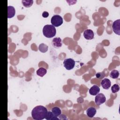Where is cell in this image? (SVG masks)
I'll return each instance as SVG.
<instances>
[{
  "label": "cell",
  "mask_w": 120,
  "mask_h": 120,
  "mask_svg": "<svg viewBox=\"0 0 120 120\" xmlns=\"http://www.w3.org/2000/svg\"><path fill=\"white\" fill-rule=\"evenodd\" d=\"M43 33L46 38H52L55 36L56 30L55 27L52 25L46 24L43 27Z\"/></svg>",
  "instance_id": "2"
},
{
  "label": "cell",
  "mask_w": 120,
  "mask_h": 120,
  "mask_svg": "<svg viewBox=\"0 0 120 120\" xmlns=\"http://www.w3.org/2000/svg\"><path fill=\"white\" fill-rule=\"evenodd\" d=\"M49 16V13L46 11H44L42 13V16L44 18H46Z\"/></svg>",
  "instance_id": "21"
},
{
  "label": "cell",
  "mask_w": 120,
  "mask_h": 120,
  "mask_svg": "<svg viewBox=\"0 0 120 120\" xmlns=\"http://www.w3.org/2000/svg\"><path fill=\"white\" fill-rule=\"evenodd\" d=\"M112 29L113 32L118 35H120V20L118 19L115 20L112 23Z\"/></svg>",
  "instance_id": "6"
},
{
  "label": "cell",
  "mask_w": 120,
  "mask_h": 120,
  "mask_svg": "<svg viewBox=\"0 0 120 120\" xmlns=\"http://www.w3.org/2000/svg\"><path fill=\"white\" fill-rule=\"evenodd\" d=\"M101 85L103 89L108 90L111 85V82L109 79L105 78L101 81Z\"/></svg>",
  "instance_id": "9"
},
{
  "label": "cell",
  "mask_w": 120,
  "mask_h": 120,
  "mask_svg": "<svg viewBox=\"0 0 120 120\" xmlns=\"http://www.w3.org/2000/svg\"><path fill=\"white\" fill-rule=\"evenodd\" d=\"M38 49H39V50L41 52L45 53L48 51V47L46 45H45L44 43H41L39 45Z\"/></svg>",
  "instance_id": "16"
},
{
  "label": "cell",
  "mask_w": 120,
  "mask_h": 120,
  "mask_svg": "<svg viewBox=\"0 0 120 120\" xmlns=\"http://www.w3.org/2000/svg\"><path fill=\"white\" fill-rule=\"evenodd\" d=\"M112 92L113 93H115L118 92L120 90V86L118 84H114L111 87Z\"/></svg>",
  "instance_id": "19"
},
{
  "label": "cell",
  "mask_w": 120,
  "mask_h": 120,
  "mask_svg": "<svg viewBox=\"0 0 120 120\" xmlns=\"http://www.w3.org/2000/svg\"><path fill=\"white\" fill-rule=\"evenodd\" d=\"M119 76V72L117 70H113L110 73V76L112 79H116Z\"/></svg>",
  "instance_id": "18"
},
{
  "label": "cell",
  "mask_w": 120,
  "mask_h": 120,
  "mask_svg": "<svg viewBox=\"0 0 120 120\" xmlns=\"http://www.w3.org/2000/svg\"><path fill=\"white\" fill-rule=\"evenodd\" d=\"M52 112L56 117H58L61 113V111L60 109L57 106L53 107L52 109Z\"/></svg>",
  "instance_id": "15"
},
{
  "label": "cell",
  "mask_w": 120,
  "mask_h": 120,
  "mask_svg": "<svg viewBox=\"0 0 120 120\" xmlns=\"http://www.w3.org/2000/svg\"><path fill=\"white\" fill-rule=\"evenodd\" d=\"M46 107L42 105H38L35 107L31 111V116L34 120H41L45 118L47 112Z\"/></svg>",
  "instance_id": "1"
},
{
  "label": "cell",
  "mask_w": 120,
  "mask_h": 120,
  "mask_svg": "<svg viewBox=\"0 0 120 120\" xmlns=\"http://www.w3.org/2000/svg\"><path fill=\"white\" fill-rule=\"evenodd\" d=\"M15 14V8L11 6H8V18H11L13 17Z\"/></svg>",
  "instance_id": "12"
},
{
  "label": "cell",
  "mask_w": 120,
  "mask_h": 120,
  "mask_svg": "<svg viewBox=\"0 0 120 120\" xmlns=\"http://www.w3.org/2000/svg\"><path fill=\"white\" fill-rule=\"evenodd\" d=\"M83 36L84 38L87 40H91L94 38V33L90 29H87L84 30L83 32Z\"/></svg>",
  "instance_id": "7"
},
{
  "label": "cell",
  "mask_w": 120,
  "mask_h": 120,
  "mask_svg": "<svg viewBox=\"0 0 120 120\" xmlns=\"http://www.w3.org/2000/svg\"><path fill=\"white\" fill-rule=\"evenodd\" d=\"M106 101V98L103 93H98L96 95L95 102L98 105H100L104 103Z\"/></svg>",
  "instance_id": "5"
},
{
  "label": "cell",
  "mask_w": 120,
  "mask_h": 120,
  "mask_svg": "<svg viewBox=\"0 0 120 120\" xmlns=\"http://www.w3.org/2000/svg\"><path fill=\"white\" fill-rule=\"evenodd\" d=\"M51 22L52 23V25L54 27H58L60 26L63 23L62 17L59 15H54L51 18Z\"/></svg>",
  "instance_id": "3"
},
{
  "label": "cell",
  "mask_w": 120,
  "mask_h": 120,
  "mask_svg": "<svg viewBox=\"0 0 120 120\" xmlns=\"http://www.w3.org/2000/svg\"><path fill=\"white\" fill-rule=\"evenodd\" d=\"M75 61L71 58H67L64 60L63 66L67 70H70L72 69L75 65Z\"/></svg>",
  "instance_id": "4"
},
{
  "label": "cell",
  "mask_w": 120,
  "mask_h": 120,
  "mask_svg": "<svg viewBox=\"0 0 120 120\" xmlns=\"http://www.w3.org/2000/svg\"><path fill=\"white\" fill-rule=\"evenodd\" d=\"M52 45L55 48H60L62 46V40L60 38H55L52 40Z\"/></svg>",
  "instance_id": "8"
},
{
  "label": "cell",
  "mask_w": 120,
  "mask_h": 120,
  "mask_svg": "<svg viewBox=\"0 0 120 120\" xmlns=\"http://www.w3.org/2000/svg\"><path fill=\"white\" fill-rule=\"evenodd\" d=\"M47 73V70L44 68H40L37 70L36 73L40 77L44 76Z\"/></svg>",
  "instance_id": "14"
},
{
  "label": "cell",
  "mask_w": 120,
  "mask_h": 120,
  "mask_svg": "<svg viewBox=\"0 0 120 120\" xmlns=\"http://www.w3.org/2000/svg\"><path fill=\"white\" fill-rule=\"evenodd\" d=\"M45 119L47 120H59V119L58 117H56L54 115L52 112L48 111L47 112L46 115L45 117Z\"/></svg>",
  "instance_id": "13"
},
{
  "label": "cell",
  "mask_w": 120,
  "mask_h": 120,
  "mask_svg": "<svg viewBox=\"0 0 120 120\" xmlns=\"http://www.w3.org/2000/svg\"><path fill=\"white\" fill-rule=\"evenodd\" d=\"M22 5L26 8H29L31 7L33 3V0H22Z\"/></svg>",
  "instance_id": "17"
},
{
  "label": "cell",
  "mask_w": 120,
  "mask_h": 120,
  "mask_svg": "<svg viewBox=\"0 0 120 120\" xmlns=\"http://www.w3.org/2000/svg\"><path fill=\"white\" fill-rule=\"evenodd\" d=\"M96 76L98 79H103L105 76V73L104 72H98L96 74Z\"/></svg>",
  "instance_id": "20"
},
{
  "label": "cell",
  "mask_w": 120,
  "mask_h": 120,
  "mask_svg": "<svg viewBox=\"0 0 120 120\" xmlns=\"http://www.w3.org/2000/svg\"><path fill=\"white\" fill-rule=\"evenodd\" d=\"M97 112L96 109L94 107H90L86 110L87 115L90 118H93Z\"/></svg>",
  "instance_id": "11"
},
{
  "label": "cell",
  "mask_w": 120,
  "mask_h": 120,
  "mask_svg": "<svg viewBox=\"0 0 120 120\" xmlns=\"http://www.w3.org/2000/svg\"><path fill=\"white\" fill-rule=\"evenodd\" d=\"M58 117H62V118H61V120H64V119L67 120V119H68L66 117V115H64V114H61Z\"/></svg>",
  "instance_id": "22"
},
{
  "label": "cell",
  "mask_w": 120,
  "mask_h": 120,
  "mask_svg": "<svg viewBox=\"0 0 120 120\" xmlns=\"http://www.w3.org/2000/svg\"><path fill=\"white\" fill-rule=\"evenodd\" d=\"M100 91L99 87L96 85H93L89 90V93L91 95L96 96Z\"/></svg>",
  "instance_id": "10"
}]
</instances>
